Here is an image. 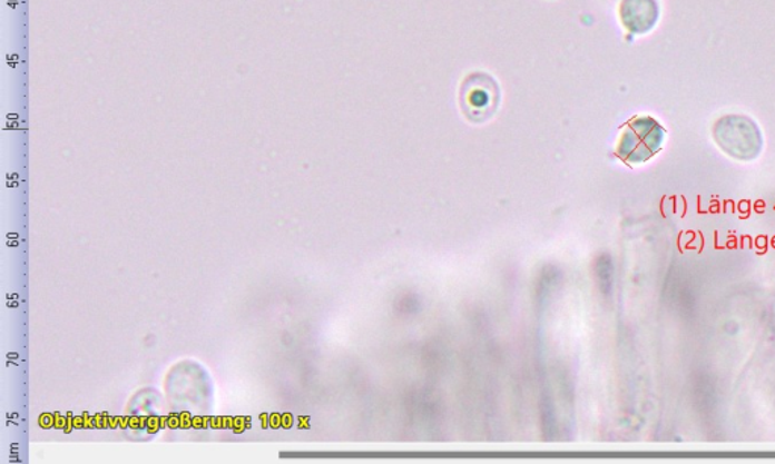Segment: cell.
<instances>
[{
	"mask_svg": "<svg viewBox=\"0 0 775 464\" xmlns=\"http://www.w3.org/2000/svg\"><path fill=\"white\" fill-rule=\"evenodd\" d=\"M659 16L657 0H622L619 6V19L631 33L650 32L656 27Z\"/></svg>",
	"mask_w": 775,
	"mask_h": 464,
	"instance_id": "277c9868",
	"label": "cell"
},
{
	"mask_svg": "<svg viewBox=\"0 0 775 464\" xmlns=\"http://www.w3.org/2000/svg\"><path fill=\"white\" fill-rule=\"evenodd\" d=\"M712 135L716 145L733 159L753 160L764 149V135L753 118L728 113L715 121Z\"/></svg>",
	"mask_w": 775,
	"mask_h": 464,
	"instance_id": "6da1fadb",
	"label": "cell"
},
{
	"mask_svg": "<svg viewBox=\"0 0 775 464\" xmlns=\"http://www.w3.org/2000/svg\"><path fill=\"white\" fill-rule=\"evenodd\" d=\"M500 102V87L491 75L474 71L463 79L459 90V103L463 116L473 124H483L494 116Z\"/></svg>",
	"mask_w": 775,
	"mask_h": 464,
	"instance_id": "7a4b0ae2",
	"label": "cell"
},
{
	"mask_svg": "<svg viewBox=\"0 0 775 464\" xmlns=\"http://www.w3.org/2000/svg\"><path fill=\"white\" fill-rule=\"evenodd\" d=\"M665 129L655 118L639 117L631 120L619 142L622 158L642 162L656 155L664 145Z\"/></svg>",
	"mask_w": 775,
	"mask_h": 464,
	"instance_id": "3957f363",
	"label": "cell"
}]
</instances>
